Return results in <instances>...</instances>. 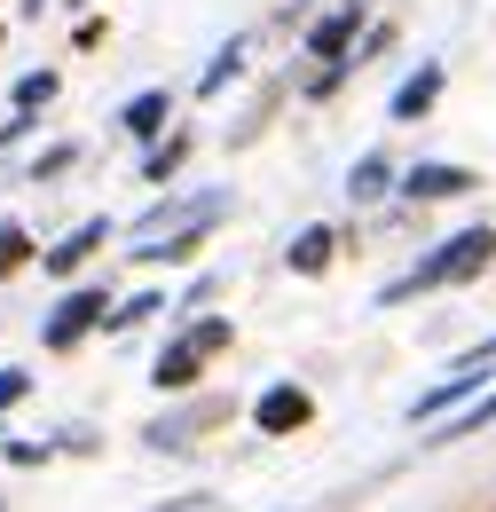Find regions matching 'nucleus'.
<instances>
[{"label": "nucleus", "instance_id": "1", "mask_svg": "<svg viewBox=\"0 0 496 512\" xmlns=\"http://www.w3.org/2000/svg\"><path fill=\"white\" fill-rule=\"evenodd\" d=\"M489 260H496V229H489V221H481V229H457V237H449L441 253L418 260V268H410V276H402L386 300H410V292H434V284H473Z\"/></svg>", "mask_w": 496, "mask_h": 512}, {"label": "nucleus", "instance_id": "2", "mask_svg": "<svg viewBox=\"0 0 496 512\" xmlns=\"http://www.w3.org/2000/svg\"><path fill=\"white\" fill-rule=\"evenodd\" d=\"M489 363H496V339H481L473 355H457V363H449V379H441V386H426V394H418V410H410V418H418V426L449 418L465 394H481V386H489Z\"/></svg>", "mask_w": 496, "mask_h": 512}, {"label": "nucleus", "instance_id": "3", "mask_svg": "<svg viewBox=\"0 0 496 512\" xmlns=\"http://www.w3.org/2000/svg\"><path fill=\"white\" fill-rule=\"evenodd\" d=\"M95 323H111V292H95V284H79V292H63V308L48 316V347H79Z\"/></svg>", "mask_w": 496, "mask_h": 512}, {"label": "nucleus", "instance_id": "4", "mask_svg": "<svg viewBox=\"0 0 496 512\" xmlns=\"http://www.w3.org/2000/svg\"><path fill=\"white\" fill-rule=\"evenodd\" d=\"M473 182H481L473 166H449V158H426V166H410V174H402V197L434 205V197H465Z\"/></svg>", "mask_w": 496, "mask_h": 512}, {"label": "nucleus", "instance_id": "5", "mask_svg": "<svg viewBox=\"0 0 496 512\" xmlns=\"http://www.w3.org/2000/svg\"><path fill=\"white\" fill-rule=\"evenodd\" d=\"M308 418H315V402L300 386H268V394L252 402V426H260V434H300Z\"/></svg>", "mask_w": 496, "mask_h": 512}, {"label": "nucleus", "instance_id": "6", "mask_svg": "<svg viewBox=\"0 0 496 512\" xmlns=\"http://www.w3.org/2000/svg\"><path fill=\"white\" fill-rule=\"evenodd\" d=\"M355 40H363V8L347 0V8H331V16H323V24L308 32V56H331V64H355V56H347Z\"/></svg>", "mask_w": 496, "mask_h": 512}, {"label": "nucleus", "instance_id": "7", "mask_svg": "<svg viewBox=\"0 0 496 512\" xmlns=\"http://www.w3.org/2000/svg\"><path fill=\"white\" fill-rule=\"evenodd\" d=\"M103 245H111V221H79L63 245H48V253H40V268H48V276H71L79 260H95Z\"/></svg>", "mask_w": 496, "mask_h": 512}, {"label": "nucleus", "instance_id": "8", "mask_svg": "<svg viewBox=\"0 0 496 512\" xmlns=\"http://www.w3.org/2000/svg\"><path fill=\"white\" fill-rule=\"evenodd\" d=\"M166 119H174V95H166V87H142V95L119 111V127L134 134V142H158V134H166Z\"/></svg>", "mask_w": 496, "mask_h": 512}, {"label": "nucleus", "instance_id": "9", "mask_svg": "<svg viewBox=\"0 0 496 512\" xmlns=\"http://www.w3.org/2000/svg\"><path fill=\"white\" fill-rule=\"evenodd\" d=\"M197 363H205V347H197V339H174V347H166V355H158V363H150V379L166 386V394H182V386H197Z\"/></svg>", "mask_w": 496, "mask_h": 512}, {"label": "nucleus", "instance_id": "10", "mask_svg": "<svg viewBox=\"0 0 496 512\" xmlns=\"http://www.w3.org/2000/svg\"><path fill=\"white\" fill-rule=\"evenodd\" d=\"M441 103V64H418L402 87H394V119H426Z\"/></svg>", "mask_w": 496, "mask_h": 512}, {"label": "nucleus", "instance_id": "11", "mask_svg": "<svg viewBox=\"0 0 496 512\" xmlns=\"http://www.w3.org/2000/svg\"><path fill=\"white\" fill-rule=\"evenodd\" d=\"M394 190V166H386V158H355V174H347V197H355V205H378V197Z\"/></svg>", "mask_w": 496, "mask_h": 512}, {"label": "nucleus", "instance_id": "12", "mask_svg": "<svg viewBox=\"0 0 496 512\" xmlns=\"http://www.w3.org/2000/svg\"><path fill=\"white\" fill-rule=\"evenodd\" d=\"M331 245H339V237H331V229H300V237H292V268H300V276H323V268H331Z\"/></svg>", "mask_w": 496, "mask_h": 512}, {"label": "nucleus", "instance_id": "13", "mask_svg": "<svg viewBox=\"0 0 496 512\" xmlns=\"http://www.w3.org/2000/svg\"><path fill=\"white\" fill-rule=\"evenodd\" d=\"M182 158H189V134H166V142L150 150V166H142V174H150V182H174V174H182Z\"/></svg>", "mask_w": 496, "mask_h": 512}, {"label": "nucleus", "instance_id": "14", "mask_svg": "<svg viewBox=\"0 0 496 512\" xmlns=\"http://www.w3.org/2000/svg\"><path fill=\"white\" fill-rule=\"evenodd\" d=\"M237 71H245V48H237V40H229V48H221V56H213V64H205V79H197V95H221V87H229V79H237Z\"/></svg>", "mask_w": 496, "mask_h": 512}, {"label": "nucleus", "instance_id": "15", "mask_svg": "<svg viewBox=\"0 0 496 512\" xmlns=\"http://www.w3.org/2000/svg\"><path fill=\"white\" fill-rule=\"evenodd\" d=\"M56 103V71H24L16 79V111H48Z\"/></svg>", "mask_w": 496, "mask_h": 512}, {"label": "nucleus", "instance_id": "16", "mask_svg": "<svg viewBox=\"0 0 496 512\" xmlns=\"http://www.w3.org/2000/svg\"><path fill=\"white\" fill-rule=\"evenodd\" d=\"M489 418H496V394H481V402H473L465 418H449V434H426V442H465V434H481Z\"/></svg>", "mask_w": 496, "mask_h": 512}, {"label": "nucleus", "instance_id": "17", "mask_svg": "<svg viewBox=\"0 0 496 512\" xmlns=\"http://www.w3.org/2000/svg\"><path fill=\"white\" fill-rule=\"evenodd\" d=\"M24 260H32V237H24L16 221H0V276H16Z\"/></svg>", "mask_w": 496, "mask_h": 512}, {"label": "nucleus", "instance_id": "18", "mask_svg": "<svg viewBox=\"0 0 496 512\" xmlns=\"http://www.w3.org/2000/svg\"><path fill=\"white\" fill-rule=\"evenodd\" d=\"M71 166H79V142H56V150H40L32 182H56V174H71Z\"/></svg>", "mask_w": 496, "mask_h": 512}, {"label": "nucleus", "instance_id": "19", "mask_svg": "<svg viewBox=\"0 0 496 512\" xmlns=\"http://www.w3.org/2000/svg\"><path fill=\"white\" fill-rule=\"evenodd\" d=\"M189 339H197L205 355H221V347H229V316H205V323H189Z\"/></svg>", "mask_w": 496, "mask_h": 512}, {"label": "nucleus", "instance_id": "20", "mask_svg": "<svg viewBox=\"0 0 496 512\" xmlns=\"http://www.w3.org/2000/svg\"><path fill=\"white\" fill-rule=\"evenodd\" d=\"M150 308H166V300H158V292H142V300H126V308H111V331H126V323H142Z\"/></svg>", "mask_w": 496, "mask_h": 512}, {"label": "nucleus", "instance_id": "21", "mask_svg": "<svg viewBox=\"0 0 496 512\" xmlns=\"http://www.w3.org/2000/svg\"><path fill=\"white\" fill-rule=\"evenodd\" d=\"M386 48H394V24H371V32H363V56H355V64H371V56H386Z\"/></svg>", "mask_w": 496, "mask_h": 512}, {"label": "nucleus", "instance_id": "22", "mask_svg": "<svg viewBox=\"0 0 496 512\" xmlns=\"http://www.w3.org/2000/svg\"><path fill=\"white\" fill-rule=\"evenodd\" d=\"M24 386H32V371H0V410H16V402H24Z\"/></svg>", "mask_w": 496, "mask_h": 512}]
</instances>
